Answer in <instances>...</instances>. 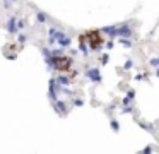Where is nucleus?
Listing matches in <instances>:
<instances>
[{
	"instance_id": "f257e3e1",
	"label": "nucleus",
	"mask_w": 159,
	"mask_h": 154,
	"mask_svg": "<svg viewBox=\"0 0 159 154\" xmlns=\"http://www.w3.org/2000/svg\"><path fill=\"white\" fill-rule=\"evenodd\" d=\"M81 41H82V43L86 41L87 45L92 48V50H98V48L103 46L104 38H103V34H101V31H98V29H89V31H86V33L81 36Z\"/></svg>"
},
{
	"instance_id": "f03ea898",
	"label": "nucleus",
	"mask_w": 159,
	"mask_h": 154,
	"mask_svg": "<svg viewBox=\"0 0 159 154\" xmlns=\"http://www.w3.org/2000/svg\"><path fill=\"white\" fill-rule=\"evenodd\" d=\"M74 65L72 58L70 57H58V58L55 60V67L60 70V72H67V70H70Z\"/></svg>"
}]
</instances>
